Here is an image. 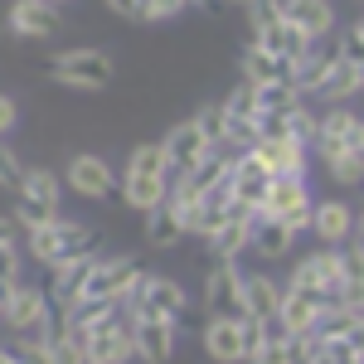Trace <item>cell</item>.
<instances>
[{"mask_svg":"<svg viewBox=\"0 0 364 364\" xmlns=\"http://www.w3.org/2000/svg\"><path fill=\"white\" fill-rule=\"evenodd\" d=\"M107 10L127 15V20H141V0H107Z\"/></svg>","mask_w":364,"mask_h":364,"instance_id":"42","label":"cell"},{"mask_svg":"<svg viewBox=\"0 0 364 364\" xmlns=\"http://www.w3.org/2000/svg\"><path fill=\"white\" fill-rule=\"evenodd\" d=\"M360 92H364V73H360Z\"/></svg>","mask_w":364,"mask_h":364,"instance_id":"49","label":"cell"},{"mask_svg":"<svg viewBox=\"0 0 364 364\" xmlns=\"http://www.w3.org/2000/svg\"><path fill=\"white\" fill-rule=\"evenodd\" d=\"M321 311H326V296L321 291H306V287H291L287 282V296H282V326H287V336L316 331V316Z\"/></svg>","mask_w":364,"mask_h":364,"instance_id":"22","label":"cell"},{"mask_svg":"<svg viewBox=\"0 0 364 364\" xmlns=\"http://www.w3.org/2000/svg\"><path fill=\"white\" fill-rule=\"evenodd\" d=\"M311 233H316L321 248H345V243L355 238V209L340 204V199L316 204V209H311Z\"/></svg>","mask_w":364,"mask_h":364,"instance_id":"16","label":"cell"},{"mask_svg":"<svg viewBox=\"0 0 364 364\" xmlns=\"http://www.w3.org/2000/svg\"><path fill=\"white\" fill-rule=\"evenodd\" d=\"M291 243H296V228H287L282 219L257 214V224H252V252H262V257H287Z\"/></svg>","mask_w":364,"mask_h":364,"instance_id":"29","label":"cell"},{"mask_svg":"<svg viewBox=\"0 0 364 364\" xmlns=\"http://www.w3.org/2000/svg\"><path fill=\"white\" fill-rule=\"evenodd\" d=\"M54 68L58 83L68 87H87V92H97V87L112 83V54H102V49H87V44H78V49H63V54L49 63Z\"/></svg>","mask_w":364,"mask_h":364,"instance_id":"5","label":"cell"},{"mask_svg":"<svg viewBox=\"0 0 364 364\" xmlns=\"http://www.w3.org/2000/svg\"><path fill=\"white\" fill-rule=\"evenodd\" d=\"M68 185H73V195H83V199L117 195V175L102 156H73L68 161Z\"/></svg>","mask_w":364,"mask_h":364,"instance_id":"17","label":"cell"},{"mask_svg":"<svg viewBox=\"0 0 364 364\" xmlns=\"http://www.w3.org/2000/svg\"><path fill=\"white\" fill-rule=\"evenodd\" d=\"M272 180H277V175L267 170V161H262L257 151H238V156H233V175H228V185H233V199L248 204L252 214H262Z\"/></svg>","mask_w":364,"mask_h":364,"instance_id":"8","label":"cell"},{"mask_svg":"<svg viewBox=\"0 0 364 364\" xmlns=\"http://www.w3.org/2000/svg\"><path fill=\"white\" fill-rule=\"evenodd\" d=\"M15 287H20V248L0 243V296H10Z\"/></svg>","mask_w":364,"mask_h":364,"instance_id":"38","label":"cell"},{"mask_svg":"<svg viewBox=\"0 0 364 364\" xmlns=\"http://www.w3.org/2000/svg\"><path fill=\"white\" fill-rule=\"evenodd\" d=\"M355 92H360V73H355L350 63H340V58L326 68V78H321V87H316V97H326L331 107H340V102L355 97Z\"/></svg>","mask_w":364,"mask_h":364,"instance_id":"30","label":"cell"},{"mask_svg":"<svg viewBox=\"0 0 364 364\" xmlns=\"http://www.w3.org/2000/svg\"><path fill=\"white\" fill-rule=\"evenodd\" d=\"M252 151L267 161L272 175H306V166H311V146L296 136H267V141H257Z\"/></svg>","mask_w":364,"mask_h":364,"instance_id":"19","label":"cell"},{"mask_svg":"<svg viewBox=\"0 0 364 364\" xmlns=\"http://www.w3.org/2000/svg\"><path fill=\"white\" fill-rule=\"evenodd\" d=\"M248 364H296V345H291V336H277V340H267Z\"/></svg>","mask_w":364,"mask_h":364,"instance_id":"37","label":"cell"},{"mask_svg":"<svg viewBox=\"0 0 364 364\" xmlns=\"http://www.w3.org/2000/svg\"><path fill=\"white\" fill-rule=\"evenodd\" d=\"M170 195V175H136V170H127L122 175V199L132 204V209H156L161 199Z\"/></svg>","mask_w":364,"mask_h":364,"instance_id":"26","label":"cell"},{"mask_svg":"<svg viewBox=\"0 0 364 364\" xmlns=\"http://www.w3.org/2000/svg\"><path fill=\"white\" fill-rule=\"evenodd\" d=\"M170 156V175H185V170H195L209 151H214V141L199 132V122L190 117V122H180V127H170V136L161 141Z\"/></svg>","mask_w":364,"mask_h":364,"instance_id":"14","label":"cell"},{"mask_svg":"<svg viewBox=\"0 0 364 364\" xmlns=\"http://www.w3.org/2000/svg\"><path fill=\"white\" fill-rule=\"evenodd\" d=\"M25 175H29V170L20 166V156L0 141V185H5V190H20V185H25Z\"/></svg>","mask_w":364,"mask_h":364,"instance_id":"39","label":"cell"},{"mask_svg":"<svg viewBox=\"0 0 364 364\" xmlns=\"http://www.w3.org/2000/svg\"><path fill=\"white\" fill-rule=\"evenodd\" d=\"M291 68H296V63L267 54L262 44H248V49H243V83H277V78H291Z\"/></svg>","mask_w":364,"mask_h":364,"instance_id":"28","label":"cell"},{"mask_svg":"<svg viewBox=\"0 0 364 364\" xmlns=\"http://www.w3.org/2000/svg\"><path fill=\"white\" fill-rule=\"evenodd\" d=\"M49 364H87V350L58 326L54 336H49Z\"/></svg>","mask_w":364,"mask_h":364,"instance_id":"34","label":"cell"},{"mask_svg":"<svg viewBox=\"0 0 364 364\" xmlns=\"http://www.w3.org/2000/svg\"><path fill=\"white\" fill-rule=\"evenodd\" d=\"M345 151L364 156V117L350 112V107L340 102V107H331V112H321V127H316V141H311V156L331 161V156H345Z\"/></svg>","mask_w":364,"mask_h":364,"instance_id":"4","label":"cell"},{"mask_svg":"<svg viewBox=\"0 0 364 364\" xmlns=\"http://www.w3.org/2000/svg\"><path fill=\"white\" fill-rule=\"evenodd\" d=\"M195 122H199V132L214 141V146H228V112H224V102H209V107H199Z\"/></svg>","mask_w":364,"mask_h":364,"instance_id":"33","label":"cell"},{"mask_svg":"<svg viewBox=\"0 0 364 364\" xmlns=\"http://www.w3.org/2000/svg\"><path fill=\"white\" fill-rule=\"evenodd\" d=\"M355 243H364V209L355 214Z\"/></svg>","mask_w":364,"mask_h":364,"instance_id":"44","label":"cell"},{"mask_svg":"<svg viewBox=\"0 0 364 364\" xmlns=\"http://www.w3.org/2000/svg\"><path fill=\"white\" fill-rule=\"evenodd\" d=\"M326 170H331V180H336V185H364V156H355V151L331 156Z\"/></svg>","mask_w":364,"mask_h":364,"instance_id":"35","label":"cell"},{"mask_svg":"<svg viewBox=\"0 0 364 364\" xmlns=\"http://www.w3.org/2000/svg\"><path fill=\"white\" fill-rule=\"evenodd\" d=\"M291 287H306V291H321L326 301L340 296V248H316L311 257L296 262L291 272Z\"/></svg>","mask_w":364,"mask_h":364,"instance_id":"12","label":"cell"},{"mask_svg":"<svg viewBox=\"0 0 364 364\" xmlns=\"http://www.w3.org/2000/svg\"><path fill=\"white\" fill-rule=\"evenodd\" d=\"M0 326H5V296H0Z\"/></svg>","mask_w":364,"mask_h":364,"instance_id":"46","label":"cell"},{"mask_svg":"<svg viewBox=\"0 0 364 364\" xmlns=\"http://www.w3.org/2000/svg\"><path fill=\"white\" fill-rule=\"evenodd\" d=\"M49 321L58 326V311H54V301H49L44 287L20 282V287L5 296V326H10V331H34V326H49Z\"/></svg>","mask_w":364,"mask_h":364,"instance_id":"10","label":"cell"},{"mask_svg":"<svg viewBox=\"0 0 364 364\" xmlns=\"http://www.w3.org/2000/svg\"><path fill=\"white\" fill-rule=\"evenodd\" d=\"M15 117H20L15 97H5V92H0V136H5V132H15Z\"/></svg>","mask_w":364,"mask_h":364,"instance_id":"41","label":"cell"},{"mask_svg":"<svg viewBox=\"0 0 364 364\" xmlns=\"http://www.w3.org/2000/svg\"><path fill=\"white\" fill-rule=\"evenodd\" d=\"M282 296L287 287H277L262 272H243V316H257V321H277L282 316Z\"/></svg>","mask_w":364,"mask_h":364,"instance_id":"23","label":"cell"},{"mask_svg":"<svg viewBox=\"0 0 364 364\" xmlns=\"http://www.w3.org/2000/svg\"><path fill=\"white\" fill-rule=\"evenodd\" d=\"M10 29H15L20 39H49V34L58 29L54 0H15V10H10Z\"/></svg>","mask_w":364,"mask_h":364,"instance_id":"24","label":"cell"},{"mask_svg":"<svg viewBox=\"0 0 364 364\" xmlns=\"http://www.w3.org/2000/svg\"><path fill=\"white\" fill-rule=\"evenodd\" d=\"M233 5H243V10H248V5H252V0H233Z\"/></svg>","mask_w":364,"mask_h":364,"instance_id":"47","label":"cell"},{"mask_svg":"<svg viewBox=\"0 0 364 364\" xmlns=\"http://www.w3.org/2000/svg\"><path fill=\"white\" fill-rule=\"evenodd\" d=\"M15 195H20L15 219H20V228H25V233L49 228L58 219V175H54V170H29L25 185H20Z\"/></svg>","mask_w":364,"mask_h":364,"instance_id":"3","label":"cell"},{"mask_svg":"<svg viewBox=\"0 0 364 364\" xmlns=\"http://www.w3.org/2000/svg\"><path fill=\"white\" fill-rule=\"evenodd\" d=\"M132 336H136V355L146 364H166L170 355H175L180 321H170V316H136V321H132Z\"/></svg>","mask_w":364,"mask_h":364,"instance_id":"13","label":"cell"},{"mask_svg":"<svg viewBox=\"0 0 364 364\" xmlns=\"http://www.w3.org/2000/svg\"><path fill=\"white\" fill-rule=\"evenodd\" d=\"M15 228H20V219H5L0 214V243H15Z\"/></svg>","mask_w":364,"mask_h":364,"instance_id":"43","label":"cell"},{"mask_svg":"<svg viewBox=\"0 0 364 364\" xmlns=\"http://www.w3.org/2000/svg\"><path fill=\"white\" fill-rule=\"evenodd\" d=\"M92 243H97V233L87 224H73V219H54L49 228H34L29 233V252L44 267H63V262L92 257Z\"/></svg>","mask_w":364,"mask_h":364,"instance_id":"1","label":"cell"},{"mask_svg":"<svg viewBox=\"0 0 364 364\" xmlns=\"http://www.w3.org/2000/svg\"><path fill=\"white\" fill-rule=\"evenodd\" d=\"M311 209H316V199L306 190V175H277L272 180V190H267V204H262V214L267 219H282L287 228H311Z\"/></svg>","mask_w":364,"mask_h":364,"instance_id":"6","label":"cell"},{"mask_svg":"<svg viewBox=\"0 0 364 364\" xmlns=\"http://www.w3.org/2000/svg\"><path fill=\"white\" fill-rule=\"evenodd\" d=\"M336 63V54H321V49H311L306 58H296V68H291V83L301 87V97H316V87L326 78V68Z\"/></svg>","mask_w":364,"mask_h":364,"instance_id":"31","label":"cell"},{"mask_svg":"<svg viewBox=\"0 0 364 364\" xmlns=\"http://www.w3.org/2000/svg\"><path fill=\"white\" fill-rule=\"evenodd\" d=\"M127 170H136V175H170V156L161 141H146L136 146L132 156H127Z\"/></svg>","mask_w":364,"mask_h":364,"instance_id":"32","label":"cell"},{"mask_svg":"<svg viewBox=\"0 0 364 364\" xmlns=\"http://www.w3.org/2000/svg\"><path fill=\"white\" fill-rule=\"evenodd\" d=\"M0 364H15V360H10V350H5V345H0Z\"/></svg>","mask_w":364,"mask_h":364,"instance_id":"45","label":"cell"},{"mask_svg":"<svg viewBox=\"0 0 364 364\" xmlns=\"http://www.w3.org/2000/svg\"><path fill=\"white\" fill-rule=\"evenodd\" d=\"M204 355L219 364H243L248 360V340H243V316H209L204 321Z\"/></svg>","mask_w":364,"mask_h":364,"instance_id":"11","label":"cell"},{"mask_svg":"<svg viewBox=\"0 0 364 364\" xmlns=\"http://www.w3.org/2000/svg\"><path fill=\"white\" fill-rule=\"evenodd\" d=\"M252 224H257V214H252L248 204H238V209L228 214V224L214 228L204 243H209V252H214V257H228V262H233L243 248H252Z\"/></svg>","mask_w":364,"mask_h":364,"instance_id":"20","label":"cell"},{"mask_svg":"<svg viewBox=\"0 0 364 364\" xmlns=\"http://www.w3.org/2000/svg\"><path fill=\"white\" fill-rule=\"evenodd\" d=\"M336 58H340V63H350L355 73H364V29H360V25H350L345 34H340Z\"/></svg>","mask_w":364,"mask_h":364,"instance_id":"36","label":"cell"},{"mask_svg":"<svg viewBox=\"0 0 364 364\" xmlns=\"http://www.w3.org/2000/svg\"><path fill=\"white\" fill-rule=\"evenodd\" d=\"M204 311H214V316H243V272H238V262L214 257V267L204 272Z\"/></svg>","mask_w":364,"mask_h":364,"instance_id":"9","label":"cell"},{"mask_svg":"<svg viewBox=\"0 0 364 364\" xmlns=\"http://www.w3.org/2000/svg\"><path fill=\"white\" fill-rule=\"evenodd\" d=\"M136 282H141V267L132 257H92L78 301H87V306H97V301H132Z\"/></svg>","mask_w":364,"mask_h":364,"instance_id":"2","label":"cell"},{"mask_svg":"<svg viewBox=\"0 0 364 364\" xmlns=\"http://www.w3.org/2000/svg\"><path fill=\"white\" fill-rule=\"evenodd\" d=\"M190 5H214V0H190Z\"/></svg>","mask_w":364,"mask_h":364,"instance_id":"48","label":"cell"},{"mask_svg":"<svg viewBox=\"0 0 364 364\" xmlns=\"http://www.w3.org/2000/svg\"><path fill=\"white\" fill-rule=\"evenodd\" d=\"M282 15H287V25L301 29L306 39H321V34L336 29V10H331V0H282Z\"/></svg>","mask_w":364,"mask_h":364,"instance_id":"25","label":"cell"},{"mask_svg":"<svg viewBox=\"0 0 364 364\" xmlns=\"http://www.w3.org/2000/svg\"><path fill=\"white\" fill-rule=\"evenodd\" d=\"M136 321V316H132ZM132 321H122V326H102V331H92L87 336V364H127L136 360V336H132Z\"/></svg>","mask_w":364,"mask_h":364,"instance_id":"15","label":"cell"},{"mask_svg":"<svg viewBox=\"0 0 364 364\" xmlns=\"http://www.w3.org/2000/svg\"><path fill=\"white\" fill-rule=\"evenodd\" d=\"M360 29H364V15H360Z\"/></svg>","mask_w":364,"mask_h":364,"instance_id":"50","label":"cell"},{"mask_svg":"<svg viewBox=\"0 0 364 364\" xmlns=\"http://www.w3.org/2000/svg\"><path fill=\"white\" fill-rule=\"evenodd\" d=\"M190 306L185 287L175 277H161V272H141L136 291H132V316H170L180 321V311Z\"/></svg>","mask_w":364,"mask_h":364,"instance_id":"7","label":"cell"},{"mask_svg":"<svg viewBox=\"0 0 364 364\" xmlns=\"http://www.w3.org/2000/svg\"><path fill=\"white\" fill-rule=\"evenodd\" d=\"M336 301L364 306V243H355V238L340 248V296Z\"/></svg>","mask_w":364,"mask_h":364,"instance_id":"27","label":"cell"},{"mask_svg":"<svg viewBox=\"0 0 364 364\" xmlns=\"http://www.w3.org/2000/svg\"><path fill=\"white\" fill-rule=\"evenodd\" d=\"M190 233V224H185V204L175 195H166L156 209H146V243L151 248H170V243H180Z\"/></svg>","mask_w":364,"mask_h":364,"instance_id":"18","label":"cell"},{"mask_svg":"<svg viewBox=\"0 0 364 364\" xmlns=\"http://www.w3.org/2000/svg\"><path fill=\"white\" fill-rule=\"evenodd\" d=\"M190 0H141V20H175Z\"/></svg>","mask_w":364,"mask_h":364,"instance_id":"40","label":"cell"},{"mask_svg":"<svg viewBox=\"0 0 364 364\" xmlns=\"http://www.w3.org/2000/svg\"><path fill=\"white\" fill-rule=\"evenodd\" d=\"M252 44H262L267 54L287 58V63H296V58H306L311 49H316V39H306L301 29H291V25H287V15L272 20V25H262V29H252Z\"/></svg>","mask_w":364,"mask_h":364,"instance_id":"21","label":"cell"}]
</instances>
